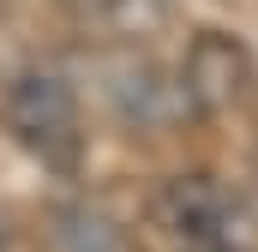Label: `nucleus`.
I'll list each match as a JSON object with an SVG mask.
<instances>
[{"label":"nucleus","instance_id":"obj_1","mask_svg":"<svg viewBox=\"0 0 258 252\" xmlns=\"http://www.w3.org/2000/svg\"><path fill=\"white\" fill-rule=\"evenodd\" d=\"M0 114L12 126V138L24 150H36L42 162H54V168L78 162V144H84V132H78V96L66 90L54 72H18L6 84Z\"/></svg>","mask_w":258,"mask_h":252},{"label":"nucleus","instance_id":"obj_2","mask_svg":"<svg viewBox=\"0 0 258 252\" xmlns=\"http://www.w3.org/2000/svg\"><path fill=\"white\" fill-rule=\"evenodd\" d=\"M180 90H186V108L222 114V108H234V102H246V96H252V54H246L234 36L204 30L192 48H186Z\"/></svg>","mask_w":258,"mask_h":252},{"label":"nucleus","instance_id":"obj_3","mask_svg":"<svg viewBox=\"0 0 258 252\" xmlns=\"http://www.w3.org/2000/svg\"><path fill=\"white\" fill-rule=\"evenodd\" d=\"M156 228H168L174 246H204V240H234L228 234V192L204 174H180L156 192Z\"/></svg>","mask_w":258,"mask_h":252},{"label":"nucleus","instance_id":"obj_4","mask_svg":"<svg viewBox=\"0 0 258 252\" xmlns=\"http://www.w3.org/2000/svg\"><path fill=\"white\" fill-rule=\"evenodd\" d=\"M54 252H132V240L102 204H66L54 216Z\"/></svg>","mask_w":258,"mask_h":252},{"label":"nucleus","instance_id":"obj_5","mask_svg":"<svg viewBox=\"0 0 258 252\" xmlns=\"http://www.w3.org/2000/svg\"><path fill=\"white\" fill-rule=\"evenodd\" d=\"M84 6H96V12H108V18H138L144 0H84Z\"/></svg>","mask_w":258,"mask_h":252},{"label":"nucleus","instance_id":"obj_6","mask_svg":"<svg viewBox=\"0 0 258 252\" xmlns=\"http://www.w3.org/2000/svg\"><path fill=\"white\" fill-rule=\"evenodd\" d=\"M180 252H234V240H204V246H180Z\"/></svg>","mask_w":258,"mask_h":252}]
</instances>
